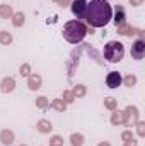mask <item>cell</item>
Returning a JSON list of instances; mask_svg holds the SVG:
<instances>
[{"label": "cell", "instance_id": "d6986e66", "mask_svg": "<svg viewBox=\"0 0 145 146\" xmlns=\"http://www.w3.org/2000/svg\"><path fill=\"white\" fill-rule=\"evenodd\" d=\"M12 41H14V37L9 31H0V44L9 46V44H12Z\"/></svg>", "mask_w": 145, "mask_h": 146}, {"label": "cell", "instance_id": "44dd1931", "mask_svg": "<svg viewBox=\"0 0 145 146\" xmlns=\"http://www.w3.org/2000/svg\"><path fill=\"white\" fill-rule=\"evenodd\" d=\"M36 107H38L39 110H46L48 107H50V100H48L44 95L38 97V99H36Z\"/></svg>", "mask_w": 145, "mask_h": 146}, {"label": "cell", "instance_id": "4316f807", "mask_svg": "<svg viewBox=\"0 0 145 146\" xmlns=\"http://www.w3.org/2000/svg\"><path fill=\"white\" fill-rule=\"evenodd\" d=\"M135 126H137V134H138L140 138H144V136H145V122L138 121V122H137Z\"/></svg>", "mask_w": 145, "mask_h": 146}, {"label": "cell", "instance_id": "83f0119b", "mask_svg": "<svg viewBox=\"0 0 145 146\" xmlns=\"http://www.w3.org/2000/svg\"><path fill=\"white\" fill-rule=\"evenodd\" d=\"M121 139H123V143H126V141H130V139H133V133H132L130 129H126V131H123V133H121Z\"/></svg>", "mask_w": 145, "mask_h": 146}, {"label": "cell", "instance_id": "52a82bcc", "mask_svg": "<svg viewBox=\"0 0 145 146\" xmlns=\"http://www.w3.org/2000/svg\"><path fill=\"white\" fill-rule=\"evenodd\" d=\"M123 83V76L119 72H109L106 75V85L108 88H118Z\"/></svg>", "mask_w": 145, "mask_h": 146}, {"label": "cell", "instance_id": "8fae6325", "mask_svg": "<svg viewBox=\"0 0 145 146\" xmlns=\"http://www.w3.org/2000/svg\"><path fill=\"white\" fill-rule=\"evenodd\" d=\"M14 141H15L14 131H10V129H2L0 131V143L3 146H10Z\"/></svg>", "mask_w": 145, "mask_h": 146}, {"label": "cell", "instance_id": "d4e9b609", "mask_svg": "<svg viewBox=\"0 0 145 146\" xmlns=\"http://www.w3.org/2000/svg\"><path fill=\"white\" fill-rule=\"evenodd\" d=\"M19 73H21V75H22V76H29V75H31V65H29V63H22V65H21V68H19Z\"/></svg>", "mask_w": 145, "mask_h": 146}, {"label": "cell", "instance_id": "2e32d148", "mask_svg": "<svg viewBox=\"0 0 145 146\" xmlns=\"http://www.w3.org/2000/svg\"><path fill=\"white\" fill-rule=\"evenodd\" d=\"M50 107L55 109L56 112H65V110H67V104H65L63 99H53L51 104H50Z\"/></svg>", "mask_w": 145, "mask_h": 146}, {"label": "cell", "instance_id": "cb8c5ba5", "mask_svg": "<svg viewBox=\"0 0 145 146\" xmlns=\"http://www.w3.org/2000/svg\"><path fill=\"white\" fill-rule=\"evenodd\" d=\"M62 99L65 100V104H67V106L77 100V99H75V95H73V92H72V90H65V92H63V97H62Z\"/></svg>", "mask_w": 145, "mask_h": 146}, {"label": "cell", "instance_id": "f546056e", "mask_svg": "<svg viewBox=\"0 0 145 146\" xmlns=\"http://www.w3.org/2000/svg\"><path fill=\"white\" fill-rule=\"evenodd\" d=\"M130 3H132V7H138L144 3V0H130Z\"/></svg>", "mask_w": 145, "mask_h": 146}, {"label": "cell", "instance_id": "9c48e42d", "mask_svg": "<svg viewBox=\"0 0 145 146\" xmlns=\"http://www.w3.org/2000/svg\"><path fill=\"white\" fill-rule=\"evenodd\" d=\"M14 88H15V80L12 76L2 78V82H0V92L2 94H10V92H14Z\"/></svg>", "mask_w": 145, "mask_h": 146}, {"label": "cell", "instance_id": "7a4b0ae2", "mask_svg": "<svg viewBox=\"0 0 145 146\" xmlns=\"http://www.w3.org/2000/svg\"><path fill=\"white\" fill-rule=\"evenodd\" d=\"M62 34L65 37V41H68L70 44H77L80 42L84 37L87 36V26L82 22V21H68L65 26H63V31Z\"/></svg>", "mask_w": 145, "mask_h": 146}, {"label": "cell", "instance_id": "ffe728a7", "mask_svg": "<svg viewBox=\"0 0 145 146\" xmlns=\"http://www.w3.org/2000/svg\"><path fill=\"white\" fill-rule=\"evenodd\" d=\"M84 136L80 134V133H73L72 136H70V145L72 146H84Z\"/></svg>", "mask_w": 145, "mask_h": 146}, {"label": "cell", "instance_id": "5b68a950", "mask_svg": "<svg viewBox=\"0 0 145 146\" xmlns=\"http://www.w3.org/2000/svg\"><path fill=\"white\" fill-rule=\"evenodd\" d=\"M70 9H72V14L77 17V21L84 19L85 17V9H87V0H72Z\"/></svg>", "mask_w": 145, "mask_h": 146}, {"label": "cell", "instance_id": "4fadbf2b", "mask_svg": "<svg viewBox=\"0 0 145 146\" xmlns=\"http://www.w3.org/2000/svg\"><path fill=\"white\" fill-rule=\"evenodd\" d=\"M36 129H38V133H41V134H48V133H51L53 126H51V122L48 119H39L36 124Z\"/></svg>", "mask_w": 145, "mask_h": 146}, {"label": "cell", "instance_id": "836d02e7", "mask_svg": "<svg viewBox=\"0 0 145 146\" xmlns=\"http://www.w3.org/2000/svg\"><path fill=\"white\" fill-rule=\"evenodd\" d=\"M106 2H109V0H106Z\"/></svg>", "mask_w": 145, "mask_h": 146}, {"label": "cell", "instance_id": "f1b7e54d", "mask_svg": "<svg viewBox=\"0 0 145 146\" xmlns=\"http://www.w3.org/2000/svg\"><path fill=\"white\" fill-rule=\"evenodd\" d=\"M56 5H60V7H67V5H70V2L72 0H53Z\"/></svg>", "mask_w": 145, "mask_h": 146}, {"label": "cell", "instance_id": "3957f363", "mask_svg": "<svg viewBox=\"0 0 145 146\" xmlns=\"http://www.w3.org/2000/svg\"><path fill=\"white\" fill-rule=\"evenodd\" d=\"M103 56L109 63H119L123 60V56H125V46L119 41H109V42L104 44Z\"/></svg>", "mask_w": 145, "mask_h": 146}, {"label": "cell", "instance_id": "ba28073f", "mask_svg": "<svg viewBox=\"0 0 145 146\" xmlns=\"http://www.w3.org/2000/svg\"><path fill=\"white\" fill-rule=\"evenodd\" d=\"M113 22H114V26H116V27H119V26L126 24V10H125V7H123V5H116Z\"/></svg>", "mask_w": 145, "mask_h": 146}, {"label": "cell", "instance_id": "e0dca14e", "mask_svg": "<svg viewBox=\"0 0 145 146\" xmlns=\"http://www.w3.org/2000/svg\"><path fill=\"white\" fill-rule=\"evenodd\" d=\"M72 92H73V95H75V99H82V97L87 95V87L82 85V83H77L72 88Z\"/></svg>", "mask_w": 145, "mask_h": 146}, {"label": "cell", "instance_id": "d6a6232c", "mask_svg": "<svg viewBox=\"0 0 145 146\" xmlns=\"http://www.w3.org/2000/svg\"><path fill=\"white\" fill-rule=\"evenodd\" d=\"M19 146H28V145H19Z\"/></svg>", "mask_w": 145, "mask_h": 146}, {"label": "cell", "instance_id": "4dcf8cb0", "mask_svg": "<svg viewBox=\"0 0 145 146\" xmlns=\"http://www.w3.org/2000/svg\"><path fill=\"white\" fill-rule=\"evenodd\" d=\"M123 146H137V141L135 139H130V141H126Z\"/></svg>", "mask_w": 145, "mask_h": 146}, {"label": "cell", "instance_id": "277c9868", "mask_svg": "<svg viewBox=\"0 0 145 146\" xmlns=\"http://www.w3.org/2000/svg\"><path fill=\"white\" fill-rule=\"evenodd\" d=\"M138 121H140V114H138V109L135 106H128L123 110V126L125 127H132Z\"/></svg>", "mask_w": 145, "mask_h": 146}, {"label": "cell", "instance_id": "8992f818", "mask_svg": "<svg viewBox=\"0 0 145 146\" xmlns=\"http://www.w3.org/2000/svg\"><path fill=\"white\" fill-rule=\"evenodd\" d=\"M132 58L133 60H142L145 56V39H137L132 44Z\"/></svg>", "mask_w": 145, "mask_h": 146}, {"label": "cell", "instance_id": "ac0fdd59", "mask_svg": "<svg viewBox=\"0 0 145 146\" xmlns=\"http://www.w3.org/2000/svg\"><path fill=\"white\" fill-rule=\"evenodd\" d=\"M113 114H111V124L113 126H121L123 124V112L121 110H111Z\"/></svg>", "mask_w": 145, "mask_h": 146}, {"label": "cell", "instance_id": "1f68e13d", "mask_svg": "<svg viewBox=\"0 0 145 146\" xmlns=\"http://www.w3.org/2000/svg\"><path fill=\"white\" fill-rule=\"evenodd\" d=\"M97 146H111V145H109L108 141H101V143H99Z\"/></svg>", "mask_w": 145, "mask_h": 146}, {"label": "cell", "instance_id": "7c38bea8", "mask_svg": "<svg viewBox=\"0 0 145 146\" xmlns=\"http://www.w3.org/2000/svg\"><path fill=\"white\" fill-rule=\"evenodd\" d=\"M116 29H118V34H121V36H133V34H140L142 36V31H138L137 27H132L128 24H123V26H119Z\"/></svg>", "mask_w": 145, "mask_h": 146}, {"label": "cell", "instance_id": "30bf717a", "mask_svg": "<svg viewBox=\"0 0 145 146\" xmlns=\"http://www.w3.org/2000/svg\"><path fill=\"white\" fill-rule=\"evenodd\" d=\"M41 83H43V78H41V75H38V73H31L29 76H28V88L29 90H39L41 88Z\"/></svg>", "mask_w": 145, "mask_h": 146}, {"label": "cell", "instance_id": "603a6c76", "mask_svg": "<svg viewBox=\"0 0 145 146\" xmlns=\"http://www.w3.org/2000/svg\"><path fill=\"white\" fill-rule=\"evenodd\" d=\"M123 83H125V87H130V88H132V87L137 85V76L130 73V75H126V76L123 78Z\"/></svg>", "mask_w": 145, "mask_h": 146}, {"label": "cell", "instance_id": "6da1fadb", "mask_svg": "<svg viewBox=\"0 0 145 146\" xmlns=\"http://www.w3.org/2000/svg\"><path fill=\"white\" fill-rule=\"evenodd\" d=\"M84 19L89 27H106L113 19V9L106 0H91L87 2Z\"/></svg>", "mask_w": 145, "mask_h": 146}, {"label": "cell", "instance_id": "5bb4252c", "mask_svg": "<svg viewBox=\"0 0 145 146\" xmlns=\"http://www.w3.org/2000/svg\"><path fill=\"white\" fill-rule=\"evenodd\" d=\"M10 21H12L14 27H22L24 22H26V15H24V12H14L12 17H10Z\"/></svg>", "mask_w": 145, "mask_h": 146}, {"label": "cell", "instance_id": "9a60e30c", "mask_svg": "<svg viewBox=\"0 0 145 146\" xmlns=\"http://www.w3.org/2000/svg\"><path fill=\"white\" fill-rule=\"evenodd\" d=\"M12 14H14L12 5H9V3H0V19H10Z\"/></svg>", "mask_w": 145, "mask_h": 146}, {"label": "cell", "instance_id": "484cf974", "mask_svg": "<svg viewBox=\"0 0 145 146\" xmlns=\"http://www.w3.org/2000/svg\"><path fill=\"white\" fill-rule=\"evenodd\" d=\"M50 146H63V138L58 136V134L51 136V138H50Z\"/></svg>", "mask_w": 145, "mask_h": 146}, {"label": "cell", "instance_id": "7402d4cb", "mask_svg": "<svg viewBox=\"0 0 145 146\" xmlns=\"http://www.w3.org/2000/svg\"><path fill=\"white\" fill-rule=\"evenodd\" d=\"M104 107L108 110H116L118 109V100L114 97H106L104 99Z\"/></svg>", "mask_w": 145, "mask_h": 146}]
</instances>
